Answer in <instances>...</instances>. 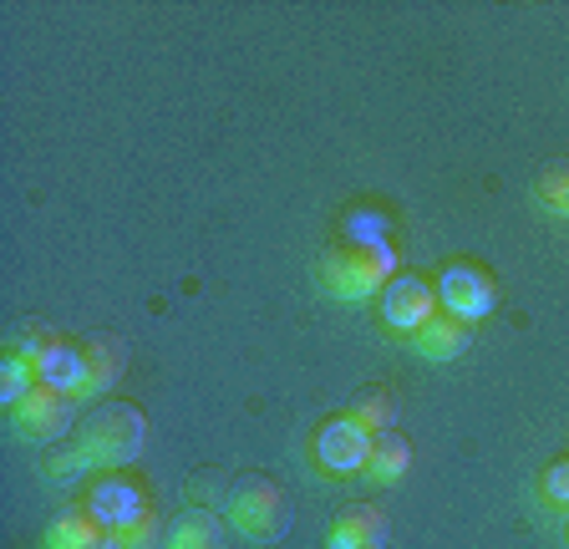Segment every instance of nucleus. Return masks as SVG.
I'll return each instance as SVG.
<instances>
[{"label": "nucleus", "instance_id": "obj_1", "mask_svg": "<svg viewBox=\"0 0 569 549\" xmlns=\"http://www.w3.org/2000/svg\"><path fill=\"white\" fill-rule=\"evenodd\" d=\"M316 280L336 300H367L377 290H387L391 250L387 244H346V250H331V254H320Z\"/></svg>", "mask_w": 569, "mask_h": 549}, {"label": "nucleus", "instance_id": "obj_2", "mask_svg": "<svg viewBox=\"0 0 569 549\" xmlns=\"http://www.w3.org/2000/svg\"><path fill=\"white\" fill-rule=\"evenodd\" d=\"M224 519L234 535L254 539V545H274V539L290 529L296 509H290V499L274 489L270 478H244V483H234V493H229Z\"/></svg>", "mask_w": 569, "mask_h": 549}, {"label": "nucleus", "instance_id": "obj_3", "mask_svg": "<svg viewBox=\"0 0 569 549\" xmlns=\"http://www.w3.org/2000/svg\"><path fill=\"white\" fill-rule=\"evenodd\" d=\"M142 412L138 407H102L97 418H87V428L77 432V448L87 453L92 468H122L142 453Z\"/></svg>", "mask_w": 569, "mask_h": 549}, {"label": "nucleus", "instance_id": "obj_4", "mask_svg": "<svg viewBox=\"0 0 569 549\" xmlns=\"http://www.w3.org/2000/svg\"><path fill=\"white\" fill-rule=\"evenodd\" d=\"M367 453H371V428H361L356 418H331L316 432V463L336 478L361 473Z\"/></svg>", "mask_w": 569, "mask_h": 549}, {"label": "nucleus", "instance_id": "obj_5", "mask_svg": "<svg viewBox=\"0 0 569 549\" xmlns=\"http://www.w3.org/2000/svg\"><path fill=\"white\" fill-rule=\"evenodd\" d=\"M381 316L397 331H422L438 316V290L427 286L422 274H391L387 290H381Z\"/></svg>", "mask_w": 569, "mask_h": 549}, {"label": "nucleus", "instance_id": "obj_6", "mask_svg": "<svg viewBox=\"0 0 569 549\" xmlns=\"http://www.w3.org/2000/svg\"><path fill=\"white\" fill-rule=\"evenodd\" d=\"M11 418L26 442H57L71 428V397L51 392V387H36L26 402L11 407Z\"/></svg>", "mask_w": 569, "mask_h": 549}, {"label": "nucleus", "instance_id": "obj_7", "mask_svg": "<svg viewBox=\"0 0 569 549\" xmlns=\"http://www.w3.org/2000/svg\"><path fill=\"white\" fill-rule=\"evenodd\" d=\"M442 306H448V316H458V321H478V316L493 311V280H488L478 264H448V274H442L438 286Z\"/></svg>", "mask_w": 569, "mask_h": 549}, {"label": "nucleus", "instance_id": "obj_8", "mask_svg": "<svg viewBox=\"0 0 569 549\" xmlns=\"http://www.w3.org/2000/svg\"><path fill=\"white\" fill-rule=\"evenodd\" d=\"M87 513L112 535V529H128L132 519H142L148 503H142V493L132 489L122 473H107V478H97L92 493H87Z\"/></svg>", "mask_w": 569, "mask_h": 549}, {"label": "nucleus", "instance_id": "obj_9", "mask_svg": "<svg viewBox=\"0 0 569 549\" xmlns=\"http://www.w3.org/2000/svg\"><path fill=\"white\" fill-rule=\"evenodd\" d=\"M36 382L77 402L87 387V351L71 347V341H41V351H36Z\"/></svg>", "mask_w": 569, "mask_h": 549}, {"label": "nucleus", "instance_id": "obj_10", "mask_svg": "<svg viewBox=\"0 0 569 549\" xmlns=\"http://www.w3.org/2000/svg\"><path fill=\"white\" fill-rule=\"evenodd\" d=\"M387 545V513L371 509V503H356L326 535V549H381Z\"/></svg>", "mask_w": 569, "mask_h": 549}, {"label": "nucleus", "instance_id": "obj_11", "mask_svg": "<svg viewBox=\"0 0 569 549\" xmlns=\"http://www.w3.org/2000/svg\"><path fill=\"white\" fill-rule=\"evenodd\" d=\"M41 549H112V539H107V529L97 525L92 513H57L47 525V535H41Z\"/></svg>", "mask_w": 569, "mask_h": 549}, {"label": "nucleus", "instance_id": "obj_12", "mask_svg": "<svg viewBox=\"0 0 569 549\" xmlns=\"http://www.w3.org/2000/svg\"><path fill=\"white\" fill-rule=\"evenodd\" d=\"M407 468H412V448L402 442V432H371V453H367V468L361 473L371 478V483H381V489H391V483H402Z\"/></svg>", "mask_w": 569, "mask_h": 549}, {"label": "nucleus", "instance_id": "obj_13", "mask_svg": "<svg viewBox=\"0 0 569 549\" xmlns=\"http://www.w3.org/2000/svg\"><path fill=\"white\" fill-rule=\"evenodd\" d=\"M412 336H417V351H422L427 361H452L468 351V321H458V316H448V311H438Z\"/></svg>", "mask_w": 569, "mask_h": 549}, {"label": "nucleus", "instance_id": "obj_14", "mask_svg": "<svg viewBox=\"0 0 569 549\" xmlns=\"http://www.w3.org/2000/svg\"><path fill=\"white\" fill-rule=\"evenodd\" d=\"M163 549H229L224 545V525H219L209 509H183L173 519V529H168Z\"/></svg>", "mask_w": 569, "mask_h": 549}, {"label": "nucleus", "instance_id": "obj_15", "mask_svg": "<svg viewBox=\"0 0 569 549\" xmlns=\"http://www.w3.org/2000/svg\"><path fill=\"white\" fill-rule=\"evenodd\" d=\"M122 347L118 341H92V347H87V387H82V397H77V402H87V397H102L107 387L118 382V371H122Z\"/></svg>", "mask_w": 569, "mask_h": 549}, {"label": "nucleus", "instance_id": "obj_16", "mask_svg": "<svg viewBox=\"0 0 569 549\" xmlns=\"http://www.w3.org/2000/svg\"><path fill=\"white\" fill-rule=\"evenodd\" d=\"M36 361L26 357V351H6V361H0V402L6 407H16V402H26V397L36 392Z\"/></svg>", "mask_w": 569, "mask_h": 549}, {"label": "nucleus", "instance_id": "obj_17", "mask_svg": "<svg viewBox=\"0 0 569 549\" xmlns=\"http://www.w3.org/2000/svg\"><path fill=\"white\" fill-rule=\"evenodd\" d=\"M112 549H163V529H158V513L148 509L142 519H132L128 529H112Z\"/></svg>", "mask_w": 569, "mask_h": 549}, {"label": "nucleus", "instance_id": "obj_18", "mask_svg": "<svg viewBox=\"0 0 569 549\" xmlns=\"http://www.w3.org/2000/svg\"><path fill=\"white\" fill-rule=\"evenodd\" d=\"M533 193H539V203H545L549 214L569 219V168H549L545 179L533 183Z\"/></svg>", "mask_w": 569, "mask_h": 549}, {"label": "nucleus", "instance_id": "obj_19", "mask_svg": "<svg viewBox=\"0 0 569 549\" xmlns=\"http://www.w3.org/2000/svg\"><path fill=\"white\" fill-rule=\"evenodd\" d=\"M87 468H92V463H87V453H82V448H77V442H71L67 453L47 458V468H41V473H47L51 483H71V478H82Z\"/></svg>", "mask_w": 569, "mask_h": 549}, {"label": "nucleus", "instance_id": "obj_20", "mask_svg": "<svg viewBox=\"0 0 569 549\" xmlns=\"http://www.w3.org/2000/svg\"><path fill=\"white\" fill-rule=\"evenodd\" d=\"M346 234H351V244H381L387 219H381V214H351V219H346Z\"/></svg>", "mask_w": 569, "mask_h": 549}, {"label": "nucleus", "instance_id": "obj_21", "mask_svg": "<svg viewBox=\"0 0 569 549\" xmlns=\"http://www.w3.org/2000/svg\"><path fill=\"white\" fill-rule=\"evenodd\" d=\"M539 489H545L549 503L569 509V458H565V463H555V468H545V483H539Z\"/></svg>", "mask_w": 569, "mask_h": 549}, {"label": "nucleus", "instance_id": "obj_22", "mask_svg": "<svg viewBox=\"0 0 569 549\" xmlns=\"http://www.w3.org/2000/svg\"><path fill=\"white\" fill-rule=\"evenodd\" d=\"M356 422H361V428H377V432H387L391 428V407H387V397H371V402H361L351 412Z\"/></svg>", "mask_w": 569, "mask_h": 549}]
</instances>
